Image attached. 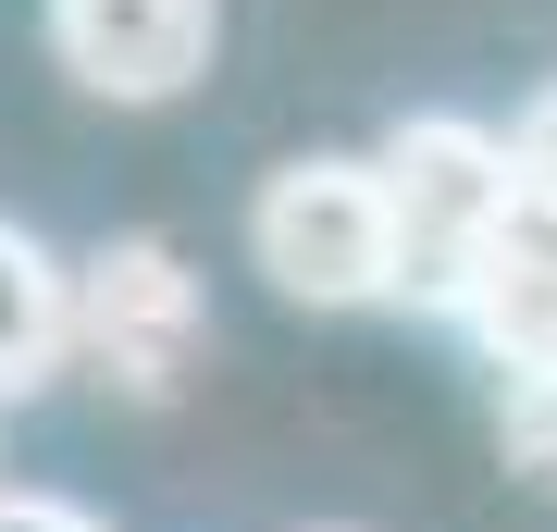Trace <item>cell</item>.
<instances>
[{"instance_id":"obj_7","label":"cell","mask_w":557,"mask_h":532,"mask_svg":"<svg viewBox=\"0 0 557 532\" xmlns=\"http://www.w3.org/2000/svg\"><path fill=\"white\" fill-rule=\"evenodd\" d=\"M496 434H508V471H533V483L557 495V372H533V384H508Z\"/></svg>"},{"instance_id":"obj_8","label":"cell","mask_w":557,"mask_h":532,"mask_svg":"<svg viewBox=\"0 0 557 532\" xmlns=\"http://www.w3.org/2000/svg\"><path fill=\"white\" fill-rule=\"evenodd\" d=\"M508 161H520V198H545V211H557V87L508 124Z\"/></svg>"},{"instance_id":"obj_4","label":"cell","mask_w":557,"mask_h":532,"mask_svg":"<svg viewBox=\"0 0 557 532\" xmlns=\"http://www.w3.org/2000/svg\"><path fill=\"white\" fill-rule=\"evenodd\" d=\"M211 0H50V62L112 112H161L211 75Z\"/></svg>"},{"instance_id":"obj_3","label":"cell","mask_w":557,"mask_h":532,"mask_svg":"<svg viewBox=\"0 0 557 532\" xmlns=\"http://www.w3.org/2000/svg\"><path fill=\"white\" fill-rule=\"evenodd\" d=\"M75 359L137 409H174L211 359V297L161 236H112L75 260Z\"/></svg>"},{"instance_id":"obj_10","label":"cell","mask_w":557,"mask_h":532,"mask_svg":"<svg viewBox=\"0 0 557 532\" xmlns=\"http://www.w3.org/2000/svg\"><path fill=\"white\" fill-rule=\"evenodd\" d=\"M0 495H13V483H0Z\"/></svg>"},{"instance_id":"obj_1","label":"cell","mask_w":557,"mask_h":532,"mask_svg":"<svg viewBox=\"0 0 557 532\" xmlns=\"http://www.w3.org/2000/svg\"><path fill=\"white\" fill-rule=\"evenodd\" d=\"M372 161H384V211H397V297L458 322L483 248H496L508 211H520L508 137H496V124H471V112H409Z\"/></svg>"},{"instance_id":"obj_9","label":"cell","mask_w":557,"mask_h":532,"mask_svg":"<svg viewBox=\"0 0 557 532\" xmlns=\"http://www.w3.org/2000/svg\"><path fill=\"white\" fill-rule=\"evenodd\" d=\"M0 532H100L75 495H0Z\"/></svg>"},{"instance_id":"obj_5","label":"cell","mask_w":557,"mask_h":532,"mask_svg":"<svg viewBox=\"0 0 557 532\" xmlns=\"http://www.w3.org/2000/svg\"><path fill=\"white\" fill-rule=\"evenodd\" d=\"M458 322H471V347L496 359L508 384L557 372V211H545V198H520V211H508V236L483 248Z\"/></svg>"},{"instance_id":"obj_2","label":"cell","mask_w":557,"mask_h":532,"mask_svg":"<svg viewBox=\"0 0 557 532\" xmlns=\"http://www.w3.org/2000/svg\"><path fill=\"white\" fill-rule=\"evenodd\" d=\"M248 260L298 310H397V211H384V161L310 149L273 161L248 198Z\"/></svg>"},{"instance_id":"obj_6","label":"cell","mask_w":557,"mask_h":532,"mask_svg":"<svg viewBox=\"0 0 557 532\" xmlns=\"http://www.w3.org/2000/svg\"><path fill=\"white\" fill-rule=\"evenodd\" d=\"M62 359H75V273L25 223H0V409L38 396Z\"/></svg>"}]
</instances>
